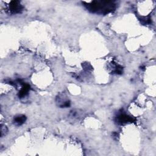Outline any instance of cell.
<instances>
[{
  "mask_svg": "<svg viewBox=\"0 0 156 156\" xmlns=\"http://www.w3.org/2000/svg\"><path fill=\"white\" fill-rule=\"evenodd\" d=\"M116 121L118 124H124L133 121V118L126 114L121 113L116 117Z\"/></svg>",
  "mask_w": 156,
  "mask_h": 156,
  "instance_id": "3957f363",
  "label": "cell"
},
{
  "mask_svg": "<svg viewBox=\"0 0 156 156\" xmlns=\"http://www.w3.org/2000/svg\"><path fill=\"white\" fill-rule=\"evenodd\" d=\"M30 90V85L28 84H24L21 89V90L19 91V97L20 98H22L24 97L27 94L29 91Z\"/></svg>",
  "mask_w": 156,
  "mask_h": 156,
  "instance_id": "5b68a950",
  "label": "cell"
},
{
  "mask_svg": "<svg viewBox=\"0 0 156 156\" xmlns=\"http://www.w3.org/2000/svg\"><path fill=\"white\" fill-rule=\"evenodd\" d=\"M9 10L13 13H20L23 10V6L19 1H13L9 4Z\"/></svg>",
  "mask_w": 156,
  "mask_h": 156,
  "instance_id": "7a4b0ae2",
  "label": "cell"
},
{
  "mask_svg": "<svg viewBox=\"0 0 156 156\" xmlns=\"http://www.w3.org/2000/svg\"><path fill=\"white\" fill-rule=\"evenodd\" d=\"M26 117L24 115H19L16 116L13 119V123L15 125L19 126L22 125L26 121Z\"/></svg>",
  "mask_w": 156,
  "mask_h": 156,
  "instance_id": "277c9868",
  "label": "cell"
},
{
  "mask_svg": "<svg viewBox=\"0 0 156 156\" xmlns=\"http://www.w3.org/2000/svg\"><path fill=\"white\" fill-rule=\"evenodd\" d=\"M88 10L93 13L107 14L115 9V4L112 1H93L85 5Z\"/></svg>",
  "mask_w": 156,
  "mask_h": 156,
  "instance_id": "6da1fadb",
  "label": "cell"
}]
</instances>
